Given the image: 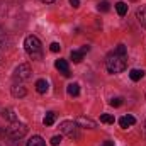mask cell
I'll return each instance as SVG.
<instances>
[{
	"mask_svg": "<svg viewBox=\"0 0 146 146\" xmlns=\"http://www.w3.org/2000/svg\"><path fill=\"white\" fill-rule=\"evenodd\" d=\"M10 92H12V95L15 97V99H21V97H26V88L22 87V85H19V83H15L12 88H10Z\"/></svg>",
	"mask_w": 146,
	"mask_h": 146,
	"instance_id": "obj_8",
	"label": "cell"
},
{
	"mask_svg": "<svg viewBox=\"0 0 146 146\" xmlns=\"http://www.w3.org/2000/svg\"><path fill=\"white\" fill-rule=\"evenodd\" d=\"M48 88H49V85H48V82L46 80H37L36 82V90L39 92V94H46L48 92Z\"/></svg>",
	"mask_w": 146,
	"mask_h": 146,
	"instance_id": "obj_11",
	"label": "cell"
},
{
	"mask_svg": "<svg viewBox=\"0 0 146 146\" xmlns=\"http://www.w3.org/2000/svg\"><path fill=\"white\" fill-rule=\"evenodd\" d=\"M110 106H112V107H121V106H122V99H121V97L112 99V100H110Z\"/></svg>",
	"mask_w": 146,
	"mask_h": 146,
	"instance_id": "obj_21",
	"label": "cell"
},
{
	"mask_svg": "<svg viewBox=\"0 0 146 146\" xmlns=\"http://www.w3.org/2000/svg\"><path fill=\"white\" fill-rule=\"evenodd\" d=\"M131 2H136V0H131Z\"/></svg>",
	"mask_w": 146,
	"mask_h": 146,
	"instance_id": "obj_27",
	"label": "cell"
},
{
	"mask_svg": "<svg viewBox=\"0 0 146 146\" xmlns=\"http://www.w3.org/2000/svg\"><path fill=\"white\" fill-rule=\"evenodd\" d=\"M143 76H145V72H143V70H136V68H134V70L129 72V78H131L133 82H139Z\"/></svg>",
	"mask_w": 146,
	"mask_h": 146,
	"instance_id": "obj_12",
	"label": "cell"
},
{
	"mask_svg": "<svg viewBox=\"0 0 146 146\" xmlns=\"http://www.w3.org/2000/svg\"><path fill=\"white\" fill-rule=\"evenodd\" d=\"M66 92H68V95L76 97V95L80 94V85H78V83H70V85L66 87Z\"/></svg>",
	"mask_w": 146,
	"mask_h": 146,
	"instance_id": "obj_13",
	"label": "cell"
},
{
	"mask_svg": "<svg viewBox=\"0 0 146 146\" xmlns=\"http://www.w3.org/2000/svg\"><path fill=\"white\" fill-rule=\"evenodd\" d=\"M114 115L112 114H102L100 115V122H104V124H114Z\"/></svg>",
	"mask_w": 146,
	"mask_h": 146,
	"instance_id": "obj_18",
	"label": "cell"
},
{
	"mask_svg": "<svg viewBox=\"0 0 146 146\" xmlns=\"http://www.w3.org/2000/svg\"><path fill=\"white\" fill-rule=\"evenodd\" d=\"M76 124L82 126V127H87V129H95V127H97L95 121H92V119H88V117H78V119H76Z\"/></svg>",
	"mask_w": 146,
	"mask_h": 146,
	"instance_id": "obj_7",
	"label": "cell"
},
{
	"mask_svg": "<svg viewBox=\"0 0 146 146\" xmlns=\"http://www.w3.org/2000/svg\"><path fill=\"white\" fill-rule=\"evenodd\" d=\"M7 133H9V136H10V138H14V139H21V138H24V136L27 134V126H26L24 122L14 121V122L9 126Z\"/></svg>",
	"mask_w": 146,
	"mask_h": 146,
	"instance_id": "obj_3",
	"label": "cell"
},
{
	"mask_svg": "<svg viewBox=\"0 0 146 146\" xmlns=\"http://www.w3.org/2000/svg\"><path fill=\"white\" fill-rule=\"evenodd\" d=\"M109 9H110V5H109L107 0H102V2H99V5H97V10H99V12H109Z\"/></svg>",
	"mask_w": 146,
	"mask_h": 146,
	"instance_id": "obj_19",
	"label": "cell"
},
{
	"mask_svg": "<svg viewBox=\"0 0 146 146\" xmlns=\"http://www.w3.org/2000/svg\"><path fill=\"white\" fill-rule=\"evenodd\" d=\"M54 66H56V70H60L65 76H70V75H72V73H70V68H68L66 60H56V61H54Z\"/></svg>",
	"mask_w": 146,
	"mask_h": 146,
	"instance_id": "obj_6",
	"label": "cell"
},
{
	"mask_svg": "<svg viewBox=\"0 0 146 146\" xmlns=\"http://www.w3.org/2000/svg\"><path fill=\"white\" fill-rule=\"evenodd\" d=\"M127 65V51L124 44H117V48L107 54L106 58V68L109 73H121L126 70Z\"/></svg>",
	"mask_w": 146,
	"mask_h": 146,
	"instance_id": "obj_1",
	"label": "cell"
},
{
	"mask_svg": "<svg viewBox=\"0 0 146 146\" xmlns=\"http://www.w3.org/2000/svg\"><path fill=\"white\" fill-rule=\"evenodd\" d=\"M136 17H138V22L146 29V5H141V7L136 10Z\"/></svg>",
	"mask_w": 146,
	"mask_h": 146,
	"instance_id": "obj_9",
	"label": "cell"
},
{
	"mask_svg": "<svg viewBox=\"0 0 146 146\" xmlns=\"http://www.w3.org/2000/svg\"><path fill=\"white\" fill-rule=\"evenodd\" d=\"M60 143H61V136H53L51 138V145L53 146H58Z\"/></svg>",
	"mask_w": 146,
	"mask_h": 146,
	"instance_id": "obj_23",
	"label": "cell"
},
{
	"mask_svg": "<svg viewBox=\"0 0 146 146\" xmlns=\"http://www.w3.org/2000/svg\"><path fill=\"white\" fill-rule=\"evenodd\" d=\"M115 10H117V14L122 17V15H126L127 14V3H124V2H117L115 3Z\"/></svg>",
	"mask_w": 146,
	"mask_h": 146,
	"instance_id": "obj_16",
	"label": "cell"
},
{
	"mask_svg": "<svg viewBox=\"0 0 146 146\" xmlns=\"http://www.w3.org/2000/svg\"><path fill=\"white\" fill-rule=\"evenodd\" d=\"M2 115H3V117H7V119H10L12 122H14V121H17V119H15V115L12 114V109H7V110H3V114H2Z\"/></svg>",
	"mask_w": 146,
	"mask_h": 146,
	"instance_id": "obj_20",
	"label": "cell"
},
{
	"mask_svg": "<svg viewBox=\"0 0 146 146\" xmlns=\"http://www.w3.org/2000/svg\"><path fill=\"white\" fill-rule=\"evenodd\" d=\"M60 129H61V133H63V134H66V136H68V138H72V139L80 138L78 124H76V122H73V121H63V122L60 124Z\"/></svg>",
	"mask_w": 146,
	"mask_h": 146,
	"instance_id": "obj_4",
	"label": "cell"
},
{
	"mask_svg": "<svg viewBox=\"0 0 146 146\" xmlns=\"http://www.w3.org/2000/svg\"><path fill=\"white\" fill-rule=\"evenodd\" d=\"M31 66L29 65H26V63H22V65H19L17 68H15V72H14V78L17 80V82H24V80H29L31 78Z\"/></svg>",
	"mask_w": 146,
	"mask_h": 146,
	"instance_id": "obj_5",
	"label": "cell"
},
{
	"mask_svg": "<svg viewBox=\"0 0 146 146\" xmlns=\"http://www.w3.org/2000/svg\"><path fill=\"white\" fill-rule=\"evenodd\" d=\"M136 122V119L133 117V115H124V117H121L119 119V126L122 127V129H127L129 126H133Z\"/></svg>",
	"mask_w": 146,
	"mask_h": 146,
	"instance_id": "obj_10",
	"label": "cell"
},
{
	"mask_svg": "<svg viewBox=\"0 0 146 146\" xmlns=\"http://www.w3.org/2000/svg\"><path fill=\"white\" fill-rule=\"evenodd\" d=\"M24 48L27 51V54L33 60H41L42 56V49H41V41L36 36H27L24 39Z\"/></svg>",
	"mask_w": 146,
	"mask_h": 146,
	"instance_id": "obj_2",
	"label": "cell"
},
{
	"mask_svg": "<svg viewBox=\"0 0 146 146\" xmlns=\"http://www.w3.org/2000/svg\"><path fill=\"white\" fill-rule=\"evenodd\" d=\"M70 5H72L73 9H76V7H80V0H70Z\"/></svg>",
	"mask_w": 146,
	"mask_h": 146,
	"instance_id": "obj_24",
	"label": "cell"
},
{
	"mask_svg": "<svg viewBox=\"0 0 146 146\" xmlns=\"http://www.w3.org/2000/svg\"><path fill=\"white\" fill-rule=\"evenodd\" d=\"M102 146H114V141H104Z\"/></svg>",
	"mask_w": 146,
	"mask_h": 146,
	"instance_id": "obj_25",
	"label": "cell"
},
{
	"mask_svg": "<svg viewBox=\"0 0 146 146\" xmlns=\"http://www.w3.org/2000/svg\"><path fill=\"white\" fill-rule=\"evenodd\" d=\"M49 49H51L53 53H58V51L61 49V46H60V42H51V46H49Z\"/></svg>",
	"mask_w": 146,
	"mask_h": 146,
	"instance_id": "obj_22",
	"label": "cell"
},
{
	"mask_svg": "<svg viewBox=\"0 0 146 146\" xmlns=\"http://www.w3.org/2000/svg\"><path fill=\"white\" fill-rule=\"evenodd\" d=\"M70 56H72V61L73 63H76V65L82 63V60H83V53H82V51H72Z\"/></svg>",
	"mask_w": 146,
	"mask_h": 146,
	"instance_id": "obj_17",
	"label": "cell"
},
{
	"mask_svg": "<svg viewBox=\"0 0 146 146\" xmlns=\"http://www.w3.org/2000/svg\"><path fill=\"white\" fill-rule=\"evenodd\" d=\"M41 2H44V3H53V2H56V0H41Z\"/></svg>",
	"mask_w": 146,
	"mask_h": 146,
	"instance_id": "obj_26",
	"label": "cell"
},
{
	"mask_svg": "<svg viewBox=\"0 0 146 146\" xmlns=\"http://www.w3.org/2000/svg\"><path fill=\"white\" fill-rule=\"evenodd\" d=\"M54 121H56V114L51 110V112H48V114L44 115V121H42V122H44V126H53Z\"/></svg>",
	"mask_w": 146,
	"mask_h": 146,
	"instance_id": "obj_15",
	"label": "cell"
},
{
	"mask_svg": "<svg viewBox=\"0 0 146 146\" xmlns=\"http://www.w3.org/2000/svg\"><path fill=\"white\" fill-rule=\"evenodd\" d=\"M27 146H46V143H44V139L41 136H33L27 141Z\"/></svg>",
	"mask_w": 146,
	"mask_h": 146,
	"instance_id": "obj_14",
	"label": "cell"
}]
</instances>
